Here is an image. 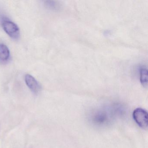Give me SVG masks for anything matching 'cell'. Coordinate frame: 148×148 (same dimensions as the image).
<instances>
[{"label":"cell","instance_id":"cell-1","mask_svg":"<svg viewBox=\"0 0 148 148\" xmlns=\"http://www.w3.org/2000/svg\"><path fill=\"white\" fill-rule=\"evenodd\" d=\"M133 119L139 127L144 130L148 128V113L145 110L141 108L134 110L132 114Z\"/></svg>","mask_w":148,"mask_h":148},{"label":"cell","instance_id":"cell-2","mask_svg":"<svg viewBox=\"0 0 148 148\" xmlns=\"http://www.w3.org/2000/svg\"><path fill=\"white\" fill-rule=\"evenodd\" d=\"M1 24L4 31L11 38L14 39L18 38L20 34V29L15 23L5 19L2 20Z\"/></svg>","mask_w":148,"mask_h":148},{"label":"cell","instance_id":"cell-3","mask_svg":"<svg viewBox=\"0 0 148 148\" xmlns=\"http://www.w3.org/2000/svg\"><path fill=\"white\" fill-rule=\"evenodd\" d=\"M25 81L28 88L34 93L40 91V86L36 79L30 74H27L25 76Z\"/></svg>","mask_w":148,"mask_h":148},{"label":"cell","instance_id":"cell-4","mask_svg":"<svg viewBox=\"0 0 148 148\" xmlns=\"http://www.w3.org/2000/svg\"><path fill=\"white\" fill-rule=\"evenodd\" d=\"M10 53L9 49L4 44H0V62H6L10 58Z\"/></svg>","mask_w":148,"mask_h":148},{"label":"cell","instance_id":"cell-5","mask_svg":"<svg viewBox=\"0 0 148 148\" xmlns=\"http://www.w3.org/2000/svg\"><path fill=\"white\" fill-rule=\"evenodd\" d=\"M140 81L144 86H147L148 84V71L146 67L142 66L139 69Z\"/></svg>","mask_w":148,"mask_h":148}]
</instances>
